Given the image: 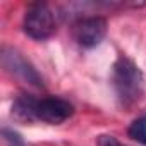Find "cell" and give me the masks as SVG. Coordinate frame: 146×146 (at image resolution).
I'll list each match as a JSON object with an SVG mask.
<instances>
[{
	"mask_svg": "<svg viewBox=\"0 0 146 146\" xmlns=\"http://www.w3.org/2000/svg\"><path fill=\"white\" fill-rule=\"evenodd\" d=\"M112 84L120 107L129 108L134 103H137L143 95V90H144L143 72L131 58H127L125 55H120L113 64Z\"/></svg>",
	"mask_w": 146,
	"mask_h": 146,
	"instance_id": "1",
	"label": "cell"
},
{
	"mask_svg": "<svg viewBox=\"0 0 146 146\" xmlns=\"http://www.w3.org/2000/svg\"><path fill=\"white\" fill-rule=\"evenodd\" d=\"M23 28H24V33L33 40L50 38L55 31V19H53L52 9L41 2L31 4L26 11Z\"/></svg>",
	"mask_w": 146,
	"mask_h": 146,
	"instance_id": "2",
	"label": "cell"
},
{
	"mask_svg": "<svg viewBox=\"0 0 146 146\" xmlns=\"http://www.w3.org/2000/svg\"><path fill=\"white\" fill-rule=\"evenodd\" d=\"M2 65L5 67L7 72H11L12 76H16L17 79H21L26 84H31L35 88L43 86V79L38 74V70L33 67V64L29 60H26L23 57V53H19L14 48L4 46L2 48Z\"/></svg>",
	"mask_w": 146,
	"mask_h": 146,
	"instance_id": "3",
	"label": "cell"
},
{
	"mask_svg": "<svg viewBox=\"0 0 146 146\" xmlns=\"http://www.w3.org/2000/svg\"><path fill=\"white\" fill-rule=\"evenodd\" d=\"M107 35V21L103 17H81L72 24V36L83 48H93L102 43Z\"/></svg>",
	"mask_w": 146,
	"mask_h": 146,
	"instance_id": "4",
	"label": "cell"
},
{
	"mask_svg": "<svg viewBox=\"0 0 146 146\" xmlns=\"http://www.w3.org/2000/svg\"><path fill=\"white\" fill-rule=\"evenodd\" d=\"M72 113H74V107L64 98L46 96L38 100L36 103V120L46 124H62Z\"/></svg>",
	"mask_w": 146,
	"mask_h": 146,
	"instance_id": "5",
	"label": "cell"
},
{
	"mask_svg": "<svg viewBox=\"0 0 146 146\" xmlns=\"http://www.w3.org/2000/svg\"><path fill=\"white\" fill-rule=\"evenodd\" d=\"M38 98L31 95H19L12 103V117L19 122H36Z\"/></svg>",
	"mask_w": 146,
	"mask_h": 146,
	"instance_id": "6",
	"label": "cell"
},
{
	"mask_svg": "<svg viewBox=\"0 0 146 146\" xmlns=\"http://www.w3.org/2000/svg\"><path fill=\"white\" fill-rule=\"evenodd\" d=\"M127 134L132 141L146 146V115H141L136 120H132V124L127 129Z\"/></svg>",
	"mask_w": 146,
	"mask_h": 146,
	"instance_id": "7",
	"label": "cell"
},
{
	"mask_svg": "<svg viewBox=\"0 0 146 146\" xmlns=\"http://www.w3.org/2000/svg\"><path fill=\"white\" fill-rule=\"evenodd\" d=\"M2 134H4V139H5V143H7L9 146H26L24 141L21 139V136H19L16 131L4 127V129H2Z\"/></svg>",
	"mask_w": 146,
	"mask_h": 146,
	"instance_id": "8",
	"label": "cell"
},
{
	"mask_svg": "<svg viewBox=\"0 0 146 146\" xmlns=\"http://www.w3.org/2000/svg\"><path fill=\"white\" fill-rule=\"evenodd\" d=\"M98 146H124L120 144L113 136H108V134H103V136H98V141H96Z\"/></svg>",
	"mask_w": 146,
	"mask_h": 146,
	"instance_id": "9",
	"label": "cell"
}]
</instances>
